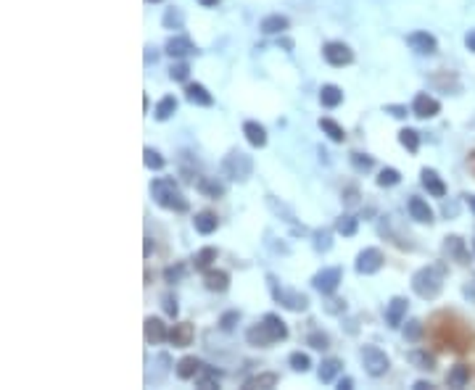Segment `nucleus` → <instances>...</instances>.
Returning a JSON list of instances; mask_svg holds the SVG:
<instances>
[{"label":"nucleus","instance_id":"nucleus-37","mask_svg":"<svg viewBox=\"0 0 475 390\" xmlns=\"http://www.w3.org/2000/svg\"><path fill=\"white\" fill-rule=\"evenodd\" d=\"M336 233L344 235V238H354L356 235V219L351 214H344L336 222Z\"/></svg>","mask_w":475,"mask_h":390},{"label":"nucleus","instance_id":"nucleus-47","mask_svg":"<svg viewBox=\"0 0 475 390\" xmlns=\"http://www.w3.org/2000/svg\"><path fill=\"white\" fill-rule=\"evenodd\" d=\"M182 277H185V267H182V264H175V267H167V269H164V279H167L169 285L180 282Z\"/></svg>","mask_w":475,"mask_h":390},{"label":"nucleus","instance_id":"nucleus-30","mask_svg":"<svg viewBox=\"0 0 475 390\" xmlns=\"http://www.w3.org/2000/svg\"><path fill=\"white\" fill-rule=\"evenodd\" d=\"M217 248H212V245H206V248H201V251L193 253V267H196L198 272H206L212 269V264L217 261Z\"/></svg>","mask_w":475,"mask_h":390},{"label":"nucleus","instance_id":"nucleus-33","mask_svg":"<svg viewBox=\"0 0 475 390\" xmlns=\"http://www.w3.org/2000/svg\"><path fill=\"white\" fill-rule=\"evenodd\" d=\"M175 111H178V98H175V95H164V98L158 101L153 116H156V121H167Z\"/></svg>","mask_w":475,"mask_h":390},{"label":"nucleus","instance_id":"nucleus-1","mask_svg":"<svg viewBox=\"0 0 475 390\" xmlns=\"http://www.w3.org/2000/svg\"><path fill=\"white\" fill-rule=\"evenodd\" d=\"M444 277H447L444 264L422 267V269H417L415 274H412V290H415L420 298L433 301V298H438V293L444 290Z\"/></svg>","mask_w":475,"mask_h":390},{"label":"nucleus","instance_id":"nucleus-23","mask_svg":"<svg viewBox=\"0 0 475 390\" xmlns=\"http://www.w3.org/2000/svg\"><path fill=\"white\" fill-rule=\"evenodd\" d=\"M280 382V377L275 374V372H261V374H253V377H249V380L243 382V388L246 390H267V388H275Z\"/></svg>","mask_w":475,"mask_h":390},{"label":"nucleus","instance_id":"nucleus-28","mask_svg":"<svg viewBox=\"0 0 475 390\" xmlns=\"http://www.w3.org/2000/svg\"><path fill=\"white\" fill-rule=\"evenodd\" d=\"M467 382H470V367H465V364H457V367L449 369V374H447L449 388H465Z\"/></svg>","mask_w":475,"mask_h":390},{"label":"nucleus","instance_id":"nucleus-20","mask_svg":"<svg viewBox=\"0 0 475 390\" xmlns=\"http://www.w3.org/2000/svg\"><path fill=\"white\" fill-rule=\"evenodd\" d=\"M407 208H410V216L415 219V222L420 224H430L433 222V208H430L422 198H417V195H412L410 204H407Z\"/></svg>","mask_w":475,"mask_h":390},{"label":"nucleus","instance_id":"nucleus-45","mask_svg":"<svg viewBox=\"0 0 475 390\" xmlns=\"http://www.w3.org/2000/svg\"><path fill=\"white\" fill-rule=\"evenodd\" d=\"M351 164H354V169H359V172H370L373 169V156H367V153H351Z\"/></svg>","mask_w":475,"mask_h":390},{"label":"nucleus","instance_id":"nucleus-31","mask_svg":"<svg viewBox=\"0 0 475 390\" xmlns=\"http://www.w3.org/2000/svg\"><path fill=\"white\" fill-rule=\"evenodd\" d=\"M341 369H344L341 359H325V362L320 364V369H317V377H320V382H333Z\"/></svg>","mask_w":475,"mask_h":390},{"label":"nucleus","instance_id":"nucleus-51","mask_svg":"<svg viewBox=\"0 0 475 390\" xmlns=\"http://www.w3.org/2000/svg\"><path fill=\"white\" fill-rule=\"evenodd\" d=\"M325 311H327V314H341V311H346V301H341V298H333V301H327V303H325Z\"/></svg>","mask_w":475,"mask_h":390},{"label":"nucleus","instance_id":"nucleus-61","mask_svg":"<svg viewBox=\"0 0 475 390\" xmlns=\"http://www.w3.org/2000/svg\"><path fill=\"white\" fill-rule=\"evenodd\" d=\"M148 3H161V0H148Z\"/></svg>","mask_w":475,"mask_h":390},{"label":"nucleus","instance_id":"nucleus-55","mask_svg":"<svg viewBox=\"0 0 475 390\" xmlns=\"http://www.w3.org/2000/svg\"><path fill=\"white\" fill-rule=\"evenodd\" d=\"M338 388H341V390L354 388V380H351V377H344V380H338Z\"/></svg>","mask_w":475,"mask_h":390},{"label":"nucleus","instance_id":"nucleus-48","mask_svg":"<svg viewBox=\"0 0 475 390\" xmlns=\"http://www.w3.org/2000/svg\"><path fill=\"white\" fill-rule=\"evenodd\" d=\"M267 204H270V208L275 211V214H283V216H285V222H290V224L296 222V216L290 214V211L283 204H278V201H275V195H267Z\"/></svg>","mask_w":475,"mask_h":390},{"label":"nucleus","instance_id":"nucleus-16","mask_svg":"<svg viewBox=\"0 0 475 390\" xmlns=\"http://www.w3.org/2000/svg\"><path fill=\"white\" fill-rule=\"evenodd\" d=\"M246 340H249V345H253V348H267V345L278 343V340L272 338L270 327L264 325V322H261V325L249 327V333H246Z\"/></svg>","mask_w":475,"mask_h":390},{"label":"nucleus","instance_id":"nucleus-17","mask_svg":"<svg viewBox=\"0 0 475 390\" xmlns=\"http://www.w3.org/2000/svg\"><path fill=\"white\" fill-rule=\"evenodd\" d=\"M444 253H447L449 259H454L457 264H467L470 261V253L465 248V240L462 238H457V235H449L447 240H444Z\"/></svg>","mask_w":475,"mask_h":390},{"label":"nucleus","instance_id":"nucleus-26","mask_svg":"<svg viewBox=\"0 0 475 390\" xmlns=\"http://www.w3.org/2000/svg\"><path fill=\"white\" fill-rule=\"evenodd\" d=\"M219 380H222V372L214 369V367H201V372L196 374V385L198 388H219Z\"/></svg>","mask_w":475,"mask_h":390},{"label":"nucleus","instance_id":"nucleus-12","mask_svg":"<svg viewBox=\"0 0 475 390\" xmlns=\"http://www.w3.org/2000/svg\"><path fill=\"white\" fill-rule=\"evenodd\" d=\"M143 330H146V343H151V345L164 343V340L169 338L167 325H164L158 316H146V325H143Z\"/></svg>","mask_w":475,"mask_h":390},{"label":"nucleus","instance_id":"nucleus-27","mask_svg":"<svg viewBox=\"0 0 475 390\" xmlns=\"http://www.w3.org/2000/svg\"><path fill=\"white\" fill-rule=\"evenodd\" d=\"M259 27L264 35H283V32L288 29V19L280 16V13H272V16H264V19H261Z\"/></svg>","mask_w":475,"mask_h":390},{"label":"nucleus","instance_id":"nucleus-34","mask_svg":"<svg viewBox=\"0 0 475 390\" xmlns=\"http://www.w3.org/2000/svg\"><path fill=\"white\" fill-rule=\"evenodd\" d=\"M261 322L270 327V333L275 340H285V338H288V327H285V322H283L278 314H264Z\"/></svg>","mask_w":475,"mask_h":390},{"label":"nucleus","instance_id":"nucleus-35","mask_svg":"<svg viewBox=\"0 0 475 390\" xmlns=\"http://www.w3.org/2000/svg\"><path fill=\"white\" fill-rule=\"evenodd\" d=\"M320 130L325 132L327 138L333 140V143H344L346 140V130L344 127H341V124H338V121H333V119H320Z\"/></svg>","mask_w":475,"mask_h":390},{"label":"nucleus","instance_id":"nucleus-57","mask_svg":"<svg viewBox=\"0 0 475 390\" xmlns=\"http://www.w3.org/2000/svg\"><path fill=\"white\" fill-rule=\"evenodd\" d=\"M430 388H433V385H430V382H425V380L415 382V390H430Z\"/></svg>","mask_w":475,"mask_h":390},{"label":"nucleus","instance_id":"nucleus-59","mask_svg":"<svg viewBox=\"0 0 475 390\" xmlns=\"http://www.w3.org/2000/svg\"><path fill=\"white\" fill-rule=\"evenodd\" d=\"M151 251H153V240H151V238H146V259L151 256Z\"/></svg>","mask_w":475,"mask_h":390},{"label":"nucleus","instance_id":"nucleus-10","mask_svg":"<svg viewBox=\"0 0 475 390\" xmlns=\"http://www.w3.org/2000/svg\"><path fill=\"white\" fill-rule=\"evenodd\" d=\"M407 45L415 50V53H422V56H433L438 50V43L430 32H412L407 38Z\"/></svg>","mask_w":475,"mask_h":390},{"label":"nucleus","instance_id":"nucleus-19","mask_svg":"<svg viewBox=\"0 0 475 390\" xmlns=\"http://www.w3.org/2000/svg\"><path fill=\"white\" fill-rule=\"evenodd\" d=\"M204 285H206V290H212V293H224V290L230 288V274L222 269H206Z\"/></svg>","mask_w":475,"mask_h":390},{"label":"nucleus","instance_id":"nucleus-14","mask_svg":"<svg viewBox=\"0 0 475 390\" xmlns=\"http://www.w3.org/2000/svg\"><path fill=\"white\" fill-rule=\"evenodd\" d=\"M420 182H422V187H425L433 198H444V195H447V185H444V179L438 177L436 169H422V172H420Z\"/></svg>","mask_w":475,"mask_h":390},{"label":"nucleus","instance_id":"nucleus-32","mask_svg":"<svg viewBox=\"0 0 475 390\" xmlns=\"http://www.w3.org/2000/svg\"><path fill=\"white\" fill-rule=\"evenodd\" d=\"M193 224H196V230L201 235H212L217 227H219V219H217V214H212V211H201V214H196Z\"/></svg>","mask_w":475,"mask_h":390},{"label":"nucleus","instance_id":"nucleus-22","mask_svg":"<svg viewBox=\"0 0 475 390\" xmlns=\"http://www.w3.org/2000/svg\"><path fill=\"white\" fill-rule=\"evenodd\" d=\"M201 359H196V356H182L178 362V367H175V372H178L180 380H196V374L201 372Z\"/></svg>","mask_w":475,"mask_h":390},{"label":"nucleus","instance_id":"nucleus-13","mask_svg":"<svg viewBox=\"0 0 475 390\" xmlns=\"http://www.w3.org/2000/svg\"><path fill=\"white\" fill-rule=\"evenodd\" d=\"M407 308H410V301L401 296H393L388 301V306H386V322L388 327H399L404 322V316H407Z\"/></svg>","mask_w":475,"mask_h":390},{"label":"nucleus","instance_id":"nucleus-36","mask_svg":"<svg viewBox=\"0 0 475 390\" xmlns=\"http://www.w3.org/2000/svg\"><path fill=\"white\" fill-rule=\"evenodd\" d=\"M161 24H164V29H182V24H185V16H182V11L172 6V9H167V13H164Z\"/></svg>","mask_w":475,"mask_h":390},{"label":"nucleus","instance_id":"nucleus-25","mask_svg":"<svg viewBox=\"0 0 475 390\" xmlns=\"http://www.w3.org/2000/svg\"><path fill=\"white\" fill-rule=\"evenodd\" d=\"M320 103L325 106V108H336L344 103V90L338 87V84H322V90H320Z\"/></svg>","mask_w":475,"mask_h":390},{"label":"nucleus","instance_id":"nucleus-44","mask_svg":"<svg viewBox=\"0 0 475 390\" xmlns=\"http://www.w3.org/2000/svg\"><path fill=\"white\" fill-rule=\"evenodd\" d=\"M169 77H172L175 82H185L187 77H190V66H187L185 61H178V64H172V69H169Z\"/></svg>","mask_w":475,"mask_h":390},{"label":"nucleus","instance_id":"nucleus-41","mask_svg":"<svg viewBox=\"0 0 475 390\" xmlns=\"http://www.w3.org/2000/svg\"><path fill=\"white\" fill-rule=\"evenodd\" d=\"M288 364L293 367L296 372H309V367H312V359H309L307 353H301V351H293L288 356Z\"/></svg>","mask_w":475,"mask_h":390},{"label":"nucleus","instance_id":"nucleus-4","mask_svg":"<svg viewBox=\"0 0 475 390\" xmlns=\"http://www.w3.org/2000/svg\"><path fill=\"white\" fill-rule=\"evenodd\" d=\"M362 364L370 377H383L391 367V359L378 345H362Z\"/></svg>","mask_w":475,"mask_h":390},{"label":"nucleus","instance_id":"nucleus-60","mask_svg":"<svg viewBox=\"0 0 475 390\" xmlns=\"http://www.w3.org/2000/svg\"><path fill=\"white\" fill-rule=\"evenodd\" d=\"M467 198V204H470V208H473V214H475V195H465Z\"/></svg>","mask_w":475,"mask_h":390},{"label":"nucleus","instance_id":"nucleus-15","mask_svg":"<svg viewBox=\"0 0 475 390\" xmlns=\"http://www.w3.org/2000/svg\"><path fill=\"white\" fill-rule=\"evenodd\" d=\"M193 325L190 322H180V325H175L172 330H169V343L175 345V348H187V345L193 343Z\"/></svg>","mask_w":475,"mask_h":390},{"label":"nucleus","instance_id":"nucleus-29","mask_svg":"<svg viewBox=\"0 0 475 390\" xmlns=\"http://www.w3.org/2000/svg\"><path fill=\"white\" fill-rule=\"evenodd\" d=\"M196 190L201 195H206V198H222L224 195V185L217 182V179H212V177H201L196 182Z\"/></svg>","mask_w":475,"mask_h":390},{"label":"nucleus","instance_id":"nucleus-56","mask_svg":"<svg viewBox=\"0 0 475 390\" xmlns=\"http://www.w3.org/2000/svg\"><path fill=\"white\" fill-rule=\"evenodd\" d=\"M278 45H280V48H285V50H293V40H288V38H280V40H278Z\"/></svg>","mask_w":475,"mask_h":390},{"label":"nucleus","instance_id":"nucleus-7","mask_svg":"<svg viewBox=\"0 0 475 390\" xmlns=\"http://www.w3.org/2000/svg\"><path fill=\"white\" fill-rule=\"evenodd\" d=\"M383 264H386V256H383L381 248H364L356 256V272L359 274H375V272L383 269Z\"/></svg>","mask_w":475,"mask_h":390},{"label":"nucleus","instance_id":"nucleus-38","mask_svg":"<svg viewBox=\"0 0 475 390\" xmlns=\"http://www.w3.org/2000/svg\"><path fill=\"white\" fill-rule=\"evenodd\" d=\"M399 182H401L399 169H393V167L381 169V174H378V185L381 187H393V185H399Z\"/></svg>","mask_w":475,"mask_h":390},{"label":"nucleus","instance_id":"nucleus-3","mask_svg":"<svg viewBox=\"0 0 475 390\" xmlns=\"http://www.w3.org/2000/svg\"><path fill=\"white\" fill-rule=\"evenodd\" d=\"M270 282V290H272V298L278 301L283 308H288V311H307L309 308V298L301 293V290H288V288H278V279L267 277Z\"/></svg>","mask_w":475,"mask_h":390},{"label":"nucleus","instance_id":"nucleus-52","mask_svg":"<svg viewBox=\"0 0 475 390\" xmlns=\"http://www.w3.org/2000/svg\"><path fill=\"white\" fill-rule=\"evenodd\" d=\"M341 201H344L346 206H356V201H359V193H356L354 187H349V190H346V193H344V198H341Z\"/></svg>","mask_w":475,"mask_h":390},{"label":"nucleus","instance_id":"nucleus-40","mask_svg":"<svg viewBox=\"0 0 475 390\" xmlns=\"http://www.w3.org/2000/svg\"><path fill=\"white\" fill-rule=\"evenodd\" d=\"M422 322L420 319H410L407 322V327H404V340H410V343H417L420 338H422Z\"/></svg>","mask_w":475,"mask_h":390},{"label":"nucleus","instance_id":"nucleus-49","mask_svg":"<svg viewBox=\"0 0 475 390\" xmlns=\"http://www.w3.org/2000/svg\"><path fill=\"white\" fill-rule=\"evenodd\" d=\"M238 319H241V314H238V311H227V314H222V319H219V327L230 333V330L238 325Z\"/></svg>","mask_w":475,"mask_h":390},{"label":"nucleus","instance_id":"nucleus-50","mask_svg":"<svg viewBox=\"0 0 475 390\" xmlns=\"http://www.w3.org/2000/svg\"><path fill=\"white\" fill-rule=\"evenodd\" d=\"M161 306H164V311H167L169 316H178L180 306H178V298H175V296H164V298H161Z\"/></svg>","mask_w":475,"mask_h":390},{"label":"nucleus","instance_id":"nucleus-5","mask_svg":"<svg viewBox=\"0 0 475 390\" xmlns=\"http://www.w3.org/2000/svg\"><path fill=\"white\" fill-rule=\"evenodd\" d=\"M222 169L227 172V177H233L235 182H246L253 172V161L251 156H246L241 150H233V153L222 161Z\"/></svg>","mask_w":475,"mask_h":390},{"label":"nucleus","instance_id":"nucleus-39","mask_svg":"<svg viewBox=\"0 0 475 390\" xmlns=\"http://www.w3.org/2000/svg\"><path fill=\"white\" fill-rule=\"evenodd\" d=\"M399 143L407 150H410V153H417V148H420V135L415 130H410V127H407V130L399 132Z\"/></svg>","mask_w":475,"mask_h":390},{"label":"nucleus","instance_id":"nucleus-11","mask_svg":"<svg viewBox=\"0 0 475 390\" xmlns=\"http://www.w3.org/2000/svg\"><path fill=\"white\" fill-rule=\"evenodd\" d=\"M164 50H167V56H172V58H182V56H190V53H198V48L193 45V40L185 38V35H175V38H169L167 45H164Z\"/></svg>","mask_w":475,"mask_h":390},{"label":"nucleus","instance_id":"nucleus-18","mask_svg":"<svg viewBox=\"0 0 475 390\" xmlns=\"http://www.w3.org/2000/svg\"><path fill=\"white\" fill-rule=\"evenodd\" d=\"M185 98L190 103H196V106H204V108L214 106V95L209 93L201 82H187L185 84Z\"/></svg>","mask_w":475,"mask_h":390},{"label":"nucleus","instance_id":"nucleus-8","mask_svg":"<svg viewBox=\"0 0 475 390\" xmlns=\"http://www.w3.org/2000/svg\"><path fill=\"white\" fill-rule=\"evenodd\" d=\"M322 56L330 66H349L354 61V53H351V48L346 45V43H327L322 48Z\"/></svg>","mask_w":475,"mask_h":390},{"label":"nucleus","instance_id":"nucleus-43","mask_svg":"<svg viewBox=\"0 0 475 390\" xmlns=\"http://www.w3.org/2000/svg\"><path fill=\"white\" fill-rule=\"evenodd\" d=\"M307 343L312 345V348H317V351H325V348H330V338H327L325 333L315 330V333H309Z\"/></svg>","mask_w":475,"mask_h":390},{"label":"nucleus","instance_id":"nucleus-58","mask_svg":"<svg viewBox=\"0 0 475 390\" xmlns=\"http://www.w3.org/2000/svg\"><path fill=\"white\" fill-rule=\"evenodd\" d=\"M198 3H201L204 9H214V6H217V3H219V0H198Z\"/></svg>","mask_w":475,"mask_h":390},{"label":"nucleus","instance_id":"nucleus-2","mask_svg":"<svg viewBox=\"0 0 475 390\" xmlns=\"http://www.w3.org/2000/svg\"><path fill=\"white\" fill-rule=\"evenodd\" d=\"M151 195H153V201H156L161 208H169V211H187L190 204L185 201V195L180 193L178 182L172 179V177H158L151 182Z\"/></svg>","mask_w":475,"mask_h":390},{"label":"nucleus","instance_id":"nucleus-54","mask_svg":"<svg viewBox=\"0 0 475 390\" xmlns=\"http://www.w3.org/2000/svg\"><path fill=\"white\" fill-rule=\"evenodd\" d=\"M465 45L470 53H475V29H470V32L465 35Z\"/></svg>","mask_w":475,"mask_h":390},{"label":"nucleus","instance_id":"nucleus-42","mask_svg":"<svg viewBox=\"0 0 475 390\" xmlns=\"http://www.w3.org/2000/svg\"><path fill=\"white\" fill-rule=\"evenodd\" d=\"M143 161H146V167L153 169V172L164 169V158H161V153H158V150H153V148L143 150Z\"/></svg>","mask_w":475,"mask_h":390},{"label":"nucleus","instance_id":"nucleus-24","mask_svg":"<svg viewBox=\"0 0 475 390\" xmlns=\"http://www.w3.org/2000/svg\"><path fill=\"white\" fill-rule=\"evenodd\" d=\"M407 362H410L412 367H417V369H428V372L436 369V356L422 351V348H415V351L407 353Z\"/></svg>","mask_w":475,"mask_h":390},{"label":"nucleus","instance_id":"nucleus-9","mask_svg":"<svg viewBox=\"0 0 475 390\" xmlns=\"http://www.w3.org/2000/svg\"><path fill=\"white\" fill-rule=\"evenodd\" d=\"M441 111V103L436 98H430L428 93H417L415 101H412V113L420 116V119H433L436 113Z\"/></svg>","mask_w":475,"mask_h":390},{"label":"nucleus","instance_id":"nucleus-21","mask_svg":"<svg viewBox=\"0 0 475 390\" xmlns=\"http://www.w3.org/2000/svg\"><path fill=\"white\" fill-rule=\"evenodd\" d=\"M243 135H246L249 145H253V148H264L267 145V130L261 127L259 121H246L243 124Z\"/></svg>","mask_w":475,"mask_h":390},{"label":"nucleus","instance_id":"nucleus-46","mask_svg":"<svg viewBox=\"0 0 475 390\" xmlns=\"http://www.w3.org/2000/svg\"><path fill=\"white\" fill-rule=\"evenodd\" d=\"M330 245H333V240H330V233L327 230H317L315 233V248L320 253L330 251Z\"/></svg>","mask_w":475,"mask_h":390},{"label":"nucleus","instance_id":"nucleus-6","mask_svg":"<svg viewBox=\"0 0 475 390\" xmlns=\"http://www.w3.org/2000/svg\"><path fill=\"white\" fill-rule=\"evenodd\" d=\"M341 279H344V272L341 267H327V269L317 272L315 277H312V288L320 290L322 296H333L341 285Z\"/></svg>","mask_w":475,"mask_h":390},{"label":"nucleus","instance_id":"nucleus-53","mask_svg":"<svg viewBox=\"0 0 475 390\" xmlns=\"http://www.w3.org/2000/svg\"><path fill=\"white\" fill-rule=\"evenodd\" d=\"M386 113H391L396 119H404L407 116V106H386Z\"/></svg>","mask_w":475,"mask_h":390}]
</instances>
